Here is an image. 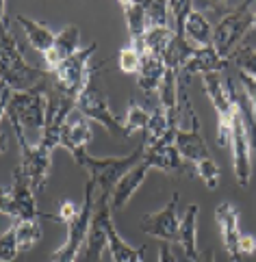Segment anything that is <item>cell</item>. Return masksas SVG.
Segmentation results:
<instances>
[{
	"label": "cell",
	"instance_id": "1",
	"mask_svg": "<svg viewBox=\"0 0 256 262\" xmlns=\"http://www.w3.org/2000/svg\"><path fill=\"white\" fill-rule=\"evenodd\" d=\"M3 100H0V113L7 117L13 130L17 128H31L44 133L46 117H48V104L50 98L46 93L44 85L28 89V91H11L3 87Z\"/></svg>",
	"mask_w": 256,
	"mask_h": 262
},
{
	"label": "cell",
	"instance_id": "2",
	"mask_svg": "<svg viewBox=\"0 0 256 262\" xmlns=\"http://www.w3.org/2000/svg\"><path fill=\"white\" fill-rule=\"evenodd\" d=\"M144 152H146V143H144V139H141V143L126 156L98 158V156H91L87 152H78V154H74L72 158H74V163H76L81 169H85L89 173V180L96 184L98 195H111L122 178L141 163Z\"/></svg>",
	"mask_w": 256,
	"mask_h": 262
},
{
	"label": "cell",
	"instance_id": "3",
	"mask_svg": "<svg viewBox=\"0 0 256 262\" xmlns=\"http://www.w3.org/2000/svg\"><path fill=\"white\" fill-rule=\"evenodd\" d=\"M46 78V72L28 65L24 59L20 41L15 39L11 26L7 22L5 5H3V87L11 91H28L40 87Z\"/></svg>",
	"mask_w": 256,
	"mask_h": 262
},
{
	"label": "cell",
	"instance_id": "4",
	"mask_svg": "<svg viewBox=\"0 0 256 262\" xmlns=\"http://www.w3.org/2000/svg\"><path fill=\"white\" fill-rule=\"evenodd\" d=\"M96 204H98V191L96 184L87 180L85 184V198L81 204V212L68 223V236H65L63 245L52 251V262H78L83 247L89 238L93 214H96Z\"/></svg>",
	"mask_w": 256,
	"mask_h": 262
},
{
	"label": "cell",
	"instance_id": "5",
	"mask_svg": "<svg viewBox=\"0 0 256 262\" xmlns=\"http://www.w3.org/2000/svg\"><path fill=\"white\" fill-rule=\"evenodd\" d=\"M202 85L211 104L217 111V143L222 147H228L232 141L234 119L241 111V100H237L234 87L230 82L228 87L224 85L220 74H206V76H202Z\"/></svg>",
	"mask_w": 256,
	"mask_h": 262
},
{
	"label": "cell",
	"instance_id": "6",
	"mask_svg": "<svg viewBox=\"0 0 256 262\" xmlns=\"http://www.w3.org/2000/svg\"><path fill=\"white\" fill-rule=\"evenodd\" d=\"M98 68H93L89 82L85 85V89L81 91V96L76 98V108L87 117L89 121H98V124L107 130L113 137H130V133L124 126V119H120L111 113L109 102H107V93L102 91V87L98 85Z\"/></svg>",
	"mask_w": 256,
	"mask_h": 262
},
{
	"label": "cell",
	"instance_id": "7",
	"mask_svg": "<svg viewBox=\"0 0 256 262\" xmlns=\"http://www.w3.org/2000/svg\"><path fill=\"white\" fill-rule=\"evenodd\" d=\"M15 133V139L17 143H20V169L22 173L28 178V182H31L33 191H44L46 182H48L50 178V169H52V152L54 149L46 147L42 141L37 143H28V139L24 135L22 128L13 130Z\"/></svg>",
	"mask_w": 256,
	"mask_h": 262
},
{
	"label": "cell",
	"instance_id": "8",
	"mask_svg": "<svg viewBox=\"0 0 256 262\" xmlns=\"http://www.w3.org/2000/svg\"><path fill=\"white\" fill-rule=\"evenodd\" d=\"M252 3H239L234 5L228 15L222 17V22L215 26L213 33V48L222 54V57H230V54L237 50V46L241 43V39L248 31L252 29V20L254 13L250 11Z\"/></svg>",
	"mask_w": 256,
	"mask_h": 262
},
{
	"label": "cell",
	"instance_id": "9",
	"mask_svg": "<svg viewBox=\"0 0 256 262\" xmlns=\"http://www.w3.org/2000/svg\"><path fill=\"white\" fill-rule=\"evenodd\" d=\"M96 48H98V43L93 41L87 48H81L72 59L61 63L56 70H52V76L56 80V89H59L61 96L76 102V98L81 96L85 85L89 82V76L93 72V68H89V59H91V54L96 52Z\"/></svg>",
	"mask_w": 256,
	"mask_h": 262
},
{
	"label": "cell",
	"instance_id": "10",
	"mask_svg": "<svg viewBox=\"0 0 256 262\" xmlns=\"http://www.w3.org/2000/svg\"><path fill=\"white\" fill-rule=\"evenodd\" d=\"M111 223H113L111 195H98L91 232L83 247L78 262H104V254H107V249H109V226Z\"/></svg>",
	"mask_w": 256,
	"mask_h": 262
},
{
	"label": "cell",
	"instance_id": "11",
	"mask_svg": "<svg viewBox=\"0 0 256 262\" xmlns=\"http://www.w3.org/2000/svg\"><path fill=\"white\" fill-rule=\"evenodd\" d=\"M0 210H3V214L13 217L15 221H26V219L40 217L37 202H35V191L20 167L13 171L11 186L3 193V206H0Z\"/></svg>",
	"mask_w": 256,
	"mask_h": 262
},
{
	"label": "cell",
	"instance_id": "12",
	"mask_svg": "<svg viewBox=\"0 0 256 262\" xmlns=\"http://www.w3.org/2000/svg\"><path fill=\"white\" fill-rule=\"evenodd\" d=\"M178 200L180 195L172 193L167 206L163 210H156V212H148L144 214L139 228L148 236H154L161 238L163 243H176L178 238V228H180V217H178Z\"/></svg>",
	"mask_w": 256,
	"mask_h": 262
},
{
	"label": "cell",
	"instance_id": "13",
	"mask_svg": "<svg viewBox=\"0 0 256 262\" xmlns=\"http://www.w3.org/2000/svg\"><path fill=\"white\" fill-rule=\"evenodd\" d=\"M230 147H232V169H234L237 184H239L241 189H245L252 178V139L248 133V126H245V121H243L241 111L234 119Z\"/></svg>",
	"mask_w": 256,
	"mask_h": 262
},
{
	"label": "cell",
	"instance_id": "14",
	"mask_svg": "<svg viewBox=\"0 0 256 262\" xmlns=\"http://www.w3.org/2000/svg\"><path fill=\"white\" fill-rule=\"evenodd\" d=\"M76 108V102L56 93V96L50 98V104H48V117H46V128L42 133L40 141L46 147H61V133H63V126H65V119L72 111Z\"/></svg>",
	"mask_w": 256,
	"mask_h": 262
},
{
	"label": "cell",
	"instance_id": "15",
	"mask_svg": "<svg viewBox=\"0 0 256 262\" xmlns=\"http://www.w3.org/2000/svg\"><path fill=\"white\" fill-rule=\"evenodd\" d=\"M215 221L220 226V234H222V243L224 249L228 251V256L232 262H239L241 254H239V241H241V230H239V210L232 204H220L215 208Z\"/></svg>",
	"mask_w": 256,
	"mask_h": 262
},
{
	"label": "cell",
	"instance_id": "16",
	"mask_svg": "<svg viewBox=\"0 0 256 262\" xmlns=\"http://www.w3.org/2000/svg\"><path fill=\"white\" fill-rule=\"evenodd\" d=\"M150 169H161L165 173H178L183 176L187 173V165L185 158L180 156L178 147L174 143H159V145H146L144 158H141Z\"/></svg>",
	"mask_w": 256,
	"mask_h": 262
},
{
	"label": "cell",
	"instance_id": "17",
	"mask_svg": "<svg viewBox=\"0 0 256 262\" xmlns=\"http://www.w3.org/2000/svg\"><path fill=\"white\" fill-rule=\"evenodd\" d=\"M91 141V124L78 108H74L65 119L63 133H61V147H65L74 156L85 152V147Z\"/></svg>",
	"mask_w": 256,
	"mask_h": 262
},
{
	"label": "cell",
	"instance_id": "18",
	"mask_svg": "<svg viewBox=\"0 0 256 262\" xmlns=\"http://www.w3.org/2000/svg\"><path fill=\"white\" fill-rule=\"evenodd\" d=\"M230 59L228 57H222L220 52H217L213 46H208V48H193V52L189 54V59L185 61L183 65V72L187 76H193V74H220L228 68Z\"/></svg>",
	"mask_w": 256,
	"mask_h": 262
},
{
	"label": "cell",
	"instance_id": "19",
	"mask_svg": "<svg viewBox=\"0 0 256 262\" xmlns=\"http://www.w3.org/2000/svg\"><path fill=\"white\" fill-rule=\"evenodd\" d=\"M78 43H81V29H78V26L70 24V26H65L61 33H56L54 46L44 54V61L50 68V72L56 70L61 63H65L68 59H72L74 54L81 50Z\"/></svg>",
	"mask_w": 256,
	"mask_h": 262
},
{
	"label": "cell",
	"instance_id": "20",
	"mask_svg": "<svg viewBox=\"0 0 256 262\" xmlns=\"http://www.w3.org/2000/svg\"><path fill=\"white\" fill-rule=\"evenodd\" d=\"M122 11L126 17V29L130 43L144 52V35L148 31V3H135V0H124L120 3ZM146 54V52H144Z\"/></svg>",
	"mask_w": 256,
	"mask_h": 262
},
{
	"label": "cell",
	"instance_id": "21",
	"mask_svg": "<svg viewBox=\"0 0 256 262\" xmlns=\"http://www.w3.org/2000/svg\"><path fill=\"white\" fill-rule=\"evenodd\" d=\"M148 171H150V167H148L144 161H141V163L135 167V169H130V171L117 182V186H115V189H113V193H111V208H113V212L122 210V208H124V206L132 200V195H135V193L139 191V186L144 184Z\"/></svg>",
	"mask_w": 256,
	"mask_h": 262
},
{
	"label": "cell",
	"instance_id": "22",
	"mask_svg": "<svg viewBox=\"0 0 256 262\" xmlns=\"http://www.w3.org/2000/svg\"><path fill=\"white\" fill-rule=\"evenodd\" d=\"M198 214H200V206L191 204L187 208L185 217L180 219L178 238H176L189 262H198V258H200V251H198Z\"/></svg>",
	"mask_w": 256,
	"mask_h": 262
},
{
	"label": "cell",
	"instance_id": "23",
	"mask_svg": "<svg viewBox=\"0 0 256 262\" xmlns=\"http://www.w3.org/2000/svg\"><path fill=\"white\" fill-rule=\"evenodd\" d=\"M15 22L22 26V31H24V35H26L28 43H31L37 52L46 54V52H48L52 46H54L56 35H54V31H50L48 24L37 22V20H33V17H26V15H20V13H17Z\"/></svg>",
	"mask_w": 256,
	"mask_h": 262
},
{
	"label": "cell",
	"instance_id": "24",
	"mask_svg": "<svg viewBox=\"0 0 256 262\" xmlns=\"http://www.w3.org/2000/svg\"><path fill=\"white\" fill-rule=\"evenodd\" d=\"M213 33L215 29L208 22V17L202 11L193 9L185 22V39L193 48H208V46H213Z\"/></svg>",
	"mask_w": 256,
	"mask_h": 262
},
{
	"label": "cell",
	"instance_id": "25",
	"mask_svg": "<svg viewBox=\"0 0 256 262\" xmlns=\"http://www.w3.org/2000/svg\"><path fill=\"white\" fill-rule=\"evenodd\" d=\"M167 74V63L163 57H154V54H146L144 57V65H141V72L137 76L139 89L144 93H154L161 89Z\"/></svg>",
	"mask_w": 256,
	"mask_h": 262
},
{
	"label": "cell",
	"instance_id": "26",
	"mask_svg": "<svg viewBox=\"0 0 256 262\" xmlns=\"http://www.w3.org/2000/svg\"><path fill=\"white\" fill-rule=\"evenodd\" d=\"M174 39H176V33H174V29L169 24L148 26V31L144 35V52L165 59V52L172 48Z\"/></svg>",
	"mask_w": 256,
	"mask_h": 262
},
{
	"label": "cell",
	"instance_id": "27",
	"mask_svg": "<svg viewBox=\"0 0 256 262\" xmlns=\"http://www.w3.org/2000/svg\"><path fill=\"white\" fill-rule=\"evenodd\" d=\"M109 254L113 262H144L146 247H132L122 238L115 223L109 226Z\"/></svg>",
	"mask_w": 256,
	"mask_h": 262
},
{
	"label": "cell",
	"instance_id": "28",
	"mask_svg": "<svg viewBox=\"0 0 256 262\" xmlns=\"http://www.w3.org/2000/svg\"><path fill=\"white\" fill-rule=\"evenodd\" d=\"M15 228V236H17V245L20 251H28L33 249L37 243L42 241V228L37 219H26V221H13Z\"/></svg>",
	"mask_w": 256,
	"mask_h": 262
},
{
	"label": "cell",
	"instance_id": "29",
	"mask_svg": "<svg viewBox=\"0 0 256 262\" xmlns=\"http://www.w3.org/2000/svg\"><path fill=\"white\" fill-rule=\"evenodd\" d=\"M144 57L146 54L141 52L137 46H124V48L120 50L117 54V65H120V70L124 72V74H137L139 76V72H141V65H144Z\"/></svg>",
	"mask_w": 256,
	"mask_h": 262
},
{
	"label": "cell",
	"instance_id": "30",
	"mask_svg": "<svg viewBox=\"0 0 256 262\" xmlns=\"http://www.w3.org/2000/svg\"><path fill=\"white\" fill-rule=\"evenodd\" d=\"M150 117H152V113L150 111H146L141 104H137V102H130V106L126 111V115H124V126L126 130L132 135V133H146V128L150 124Z\"/></svg>",
	"mask_w": 256,
	"mask_h": 262
},
{
	"label": "cell",
	"instance_id": "31",
	"mask_svg": "<svg viewBox=\"0 0 256 262\" xmlns=\"http://www.w3.org/2000/svg\"><path fill=\"white\" fill-rule=\"evenodd\" d=\"M234 65H239V70L250 74V76H256V48H250V46H239L230 57H228Z\"/></svg>",
	"mask_w": 256,
	"mask_h": 262
},
{
	"label": "cell",
	"instance_id": "32",
	"mask_svg": "<svg viewBox=\"0 0 256 262\" xmlns=\"http://www.w3.org/2000/svg\"><path fill=\"white\" fill-rule=\"evenodd\" d=\"M195 173L211 191L217 189V184H220V167H217V163L211 156L204 158V161H200V163H195Z\"/></svg>",
	"mask_w": 256,
	"mask_h": 262
},
{
	"label": "cell",
	"instance_id": "33",
	"mask_svg": "<svg viewBox=\"0 0 256 262\" xmlns=\"http://www.w3.org/2000/svg\"><path fill=\"white\" fill-rule=\"evenodd\" d=\"M17 236H15V228L11 226L9 230L3 232V241H0V262H13L17 258Z\"/></svg>",
	"mask_w": 256,
	"mask_h": 262
},
{
	"label": "cell",
	"instance_id": "34",
	"mask_svg": "<svg viewBox=\"0 0 256 262\" xmlns=\"http://www.w3.org/2000/svg\"><path fill=\"white\" fill-rule=\"evenodd\" d=\"M239 80H241V87H243V93L245 98L250 102V113L256 121V76H250V74L241 72L239 74Z\"/></svg>",
	"mask_w": 256,
	"mask_h": 262
},
{
	"label": "cell",
	"instance_id": "35",
	"mask_svg": "<svg viewBox=\"0 0 256 262\" xmlns=\"http://www.w3.org/2000/svg\"><path fill=\"white\" fill-rule=\"evenodd\" d=\"M78 212H81V208H78L76 204L65 200V202H61V208H59V219L65 223V226H68V223H70L74 217H76Z\"/></svg>",
	"mask_w": 256,
	"mask_h": 262
},
{
	"label": "cell",
	"instance_id": "36",
	"mask_svg": "<svg viewBox=\"0 0 256 262\" xmlns=\"http://www.w3.org/2000/svg\"><path fill=\"white\" fill-rule=\"evenodd\" d=\"M241 113H243V121L248 126V133H250V139H252V154L256 156V121L250 113V106H243L241 104Z\"/></svg>",
	"mask_w": 256,
	"mask_h": 262
},
{
	"label": "cell",
	"instance_id": "37",
	"mask_svg": "<svg viewBox=\"0 0 256 262\" xmlns=\"http://www.w3.org/2000/svg\"><path fill=\"white\" fill-rule=\"evenodd\" d=\"M239 254H241V258H243V256H254V254H256V236H254V234H241Z\"/></svg>",
	"mask_w": 256,
	"mask_h": 262
},
{
	"label": "cell",
	"instance_id": "38",
	"mask_svg": "<svg viewBox=\"0 0 256 262\" xmlns=\"http://www.w3.org/2000/svg\"><path fill=\"white\" fill-rule=\"evenodd\" d=\"M198 262H215V249L213 247H206L202 254H200V258H198Z\"/></svg>",
	"mask_w": 256,
	"mask_h": 262
},
{
	"label": "cell",
	"instance_id": "39",
	"mask_svg": "<svg viewBox=\"0 0 256 262\" xmlns=\"http://www.w3.org/2000/svg\"><path fill=\"white\" fill-rule=\"evenodd\" d=\"M250 33H256V13H254V20H252V29H250Z\"/></svg>",
	"mask_w": 256,
	"mask_h": 262
}]
</instances>
